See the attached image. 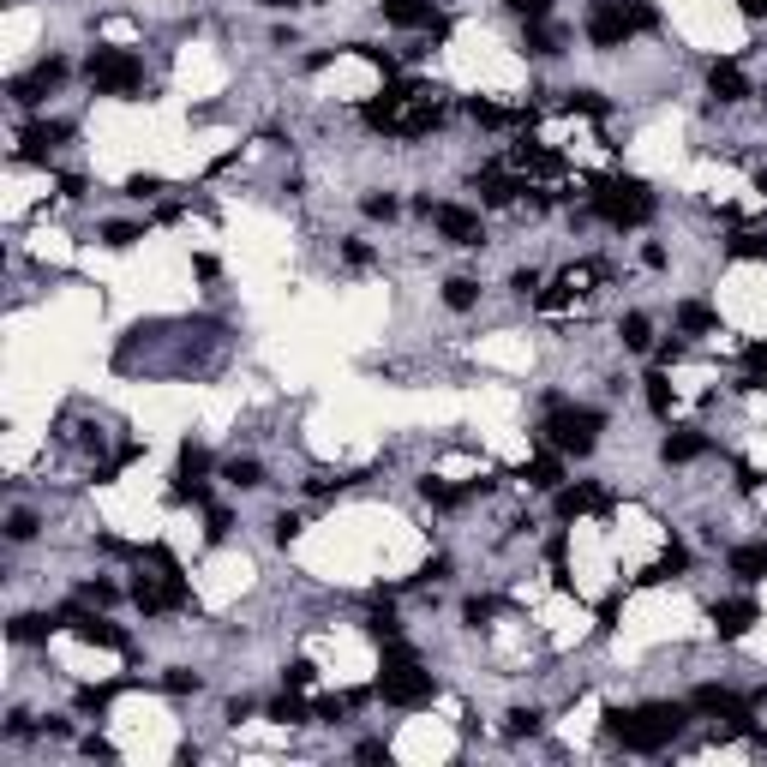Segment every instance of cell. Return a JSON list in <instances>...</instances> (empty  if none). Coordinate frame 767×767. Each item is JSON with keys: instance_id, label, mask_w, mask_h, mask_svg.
<instances>
[{"instance_id": "6da1fadb", "label": "cell", "mask_w": 767, "mask_h": 767, "mask_svg": "<svg viewBox=\"0 0 767 767\" xmlns=\"http://www.w3.org/2000/svg\"><path fill=\"white\" fill-rule=\"evenodd\" d=\"M690 726V702H648V708H606V738L636 750V756H654L666 750L678 732Z\"/></svg>"}, {"instance_id": "7a4b0ae2", "label": "cell", "mask_w": 767, "mask_h": 767, "mask_svg": "<svg viewBox=\"0 0 767 767\" xmlns=\"http://www.w3.org/2000/svg\"><path fill=\"white\" fill-rule=\"evenodd\" d=\"M378 696H384L390 708H432V696H438L432 672L420 666V654H414L402 636L384 642V678H378Z\"/></svg>"}, {"instance_id": "3957f363", "label": "cell", "mask_w": 767, "mask_h": 767, "mask_svg": "<svg viewBox=\"0 0 767 767\" xmlns=\"http://www.w3.org/2000/svg\"><path fill=\"white\" fill-rule=\"evenodd\" d=\"M636 30H660V12L648 0H594L588 6V42L594 48H624Z\"/></svg>"}, {"instance_id": "277c9868", "label": "cell", "mask_w": 767, "mask_h": 767, "mask_svg": "<svg viewBox=\"0 0 767 767\" xmlns=\"http://www.w3.org/2000/svg\"><path fill=\"white\" fill-rule=\"evenodd\" d=\"M594 216L612 222V228H642L654 216V192L642 180H624V174H600L594 180Z\"/></svg>"}, {"instance_id": "5b68a950", "label": "cell", "mask_w": 767, "mask_h": 767, "mask_svg": "<svg viewBox=\"0 0 767 767\" xmlns=\"http://www.w3.org/2000/svg\"><path fill=\"white\" fill-rule=\"evenodd\" d=\"M600 426H606L600 408H552L546 426H540V438H546L558 456H588V450L600 444Z\"/></svg>"}, {"instance_id": "8992f818", "label": "cell", "mask_w": 767, "mask_h": 767, "mask_svg": "<svg viewBox=\"0 0 767 767\" xmlns=\"http://www.w3.org/2000/svg\"><path fill=\"white\" fill-rule=\"evenodd\" d=\"M90 90L96 96H132L138 84H144V60L132 54V48H114V42H102V48H90Z\"/></svg>"}, {"instance_id": "52a82bcc", "label": "cell", "mask_w": 767, "mask_h": 767, "mask_svg": "<svg viewBox=\"0 0 767 767\" xmlns=\"http://www.w3.org/2000/svg\"><path fill=\"white\" fill-rule=\"evenodd\" d=\"M420 210L438 222V234H444L450 246H480V240H486L480 210H462V204H432V198H420Z\"/></svg>"}, {"instance_id": "ba28073f", "label": "cell", "mask_w": 767, "mask_h": 767, "mask_svg": "<svg viewBox=\"0 0 767 767\" xmlns=\"http://www.w3.org/2000/svg\"><path fill=\"white\" fill-rule=\"evenodd\" d=\"M60 618H66V630H72L78 642H90V648H114V654H132V636H126V630H114L108 618L84 612V600H78V606H66Z\"/></svg>"}, {"instance_id": "9c48e42d", "label": "cell", "mask_w": 767, "mask_h": 767, "mask_svg": "<svg viewBox=\"0 0 767 767\" xmlns=\"http://www.w3.org/2000/svg\"><path fill=\"white\" fill-rule=\"evenodd\" d=\"M60 78H66V60H60V54H48V60H36L24 78H12V102H24V108H30V102H42Z\"/></svg>"}, {"instance_id": "30bf717a", "label": "cell", "mask_w": 767, "mask_h": 767, "mask_svg": "<svg viewBox=\"0 0 767 767\" xmlns=\"http://www.w3.org/2000/svg\"><path fill=\"white\" fill-rule=\"evenodd\" d=\"M378 6H384V18H390V24H402V30L450 36V18H438V12H432V0H378Z\"/></svg>"}, {"instance_id": "8fae6325", "label": "cell", "mask_w": 767, "mask_h": 767, "mask_svg": "<svg viewBox=\"0 0 767 767\" xmlns=\"http://www.w3.org/2000/svg\"><path fill=\"white\" fill-rule=\"evenodd\" d=\"M690 714H714V720H738V726H750V708H744L732 690H720V684H702V690L690 696Z\"/></svg>"}, {"instance_id": "7c38bea8", "label": "cell", "mask_w": 767, "mask_h": 767, "mask_svg": "<svg viewBox=\"0 0 767 767\" xmlns=\"http://www.w3.org/2000/svg\"><path fill=\"white\" fill-rule=\"evenodd\" d=\"M504 162H510L516 174H564V168H570L558 150H546V144H534V138H522V144H516Z\"/></svg>"}, {"instance_id": "4fadbf2b", "label": "cell", "mask_w": 767, "mask_h": 767, "mask_svg": "<svg viewBox=\"0 0 767 767\" xmlns=\"http://www.w3.org/2000/svg\"><path fill=\"white\" fill-rule=\"evenodd\" d=\"M516 192H528V180H522L510 162L480 168V198H486V204H516Z\"/></svg>"}, {"instance_id": "5bb4252c", "label": "cell", "mask_w": 767, "mask_h": 767, "mask_svg": "<svg viewBox=\"0 0 767 767\" xmlns=\"http://www.w3.org/2000/svg\"><path fill=\"white\" fill-rule=\"evenodd\" d=\"M756 624H762V606H756V600H726V606H714V630H720L726 642L750 636Z\"/></svg>"}, {"instance_id": "9a60e30c", "label": "cell", "mask_w": 767, "mask_h": 767, "mask_svg": "<svg viewBox=\"0 0 767 767\" xmlns=\"http://www.w3.org/2000/svg\"><path fill=\"white\" fill-rule=\"evenodd\" d=\"M552 498H558V516H564V522H576V516H588V510H606V504H612L600 486H558Z\"/></svg>"}, {"instance_id": "2e32d148", "label": "cell", "mask_w": 767, "mask_h": 767, "mask_svg": "<svg viewBox=\"0 0 767 767\" xmlns=\"http://www.w3.org/2000/svg\"><path fill=\"white\" fill-rule=\"evenodd\" d=\"M708 84H714L720 102H750V78H744L732 60H714V66H708Z\"/></svg>"}, {"instance_id": "e0dca14e", "label": "cell", "mask_w": 767, "mask_h": 767, "mask_svg": "<svg viewBox=\"0 0 767 767\" xmlns=\"http://www.w3.org/2000/svg\"><path fill=\"white\" fill-rule=\"evenodd\" d=\"M726 564H732V576H738V582H767V540H756V546H738Z\"/></svg>"}, {"instance_id": "ac0fdd59", "label": "cell", "mask_w": 767, "mask_h": 767, "mask_svg": "<svg viewBox=\"0 0 767 767\" xmlns=\"http://www.w3.org/2000/svg\"><path fill=\"white\" fill-rule=\"evenodd\" d=\"M60 138H72L66 120H36V126H24V156H42V150H54Z\"/></svg>"}, {"instance_id": "d6986e66", "label": "cell", "mask_w": 767, "mask_h": 767, "mask_svg": "<svg viewBox=\"0 0 767 767\" xmlns=\"http://www.w3.org/2000/svg\"><path fill=\"white\" fill-rule=\"evenodd\" d=\"M522 54H534V60L558 54V30H552L546 18H528V30H522Z\"/></svg>"}, {"instance_id": "ffe728a7", "label": "cell", "mask_w": 767, "mask_h": 767, "mask_svg": "<svg viewBox=\"0 0 767 767\" xmlns=\"http://www.w3.org/2000/svg\"><path fill=\"white\" fill-rule=\"evenodd\" d=\"M660 456H666V462H696V456H708V438H702V432H672V438L660 444Z\"/></svg>"}, {"instance_id": "44dd1931", "label": "cell", "mask_w": 767, "mask_h": 767, "mask_svg": "<svg viewBox=\"0 0 767 767\" xmlns=\"http://www.w3.org/2000/svg\"><path fill=\"white\" fill-rule=\"evenodd\" d=\"M522 480L540 486V492H558V486H564V462H558V456H534V462L522 468Z\"/></svg>"}, {"instance_id": "7402d4cb", "label": "cell", "mask_w": 767, "mask_h": 767, "mask_svg": "<svg viewBox=\"0 0 767 767\" xmlns=\"http://www.w3.org/2000/svg\"><path fill=\"white\" fill-rule=\"evenodd\" d=\"M678 330H690V336H708V330H720V318H714V306H702V300H684V306H678Z\"/></svg>"}, {"instance_id": "603a6c76", "label": "cell", "mask_w": 767, "mask_h": 767, "mask_svg": "<svg viewBox=\"0 0 767 767\" xmlns=\"http://www.w3.org/2000/svg\"><path fill=\"white\" fill-rule=\"evenodd\" d=\"M564 108H570V114H588V120H606V114H612V102H606L600 90H570Z\"/></svg>"}, {"instance_id": "cb8c5ba5", "label": "cell", "mask_w": 767, "mask_h": 767, "mask_svg": "<svg viewBox=\"0 0 767 767\" xmlns=\"http://www.w3.org/2000/svg\"><path fill=\"white\" fill-rule=\"evenodd\" d=\"M474 300H480V282H468V276H450V282H444V306H450V312H468Z\"/></svg>"}, {"instance_id": "d4e9b609", "label": "cell", "mask_w": 767, "mask_h": 767, "mask_svg": "<svg viewBox=\"0 0 767 767\" xmlns=\"http://www.w3.org/2000/svg\"><path fill=\"white\" fill-rule=\"evenodd\" d=\"M642 384H648V408H654L660 420H672V384H666V372H648Z\"/></svg>"}, {"instance_id": "484cf974", "label": "cell", "mask_w": 767, "mask_h": 767, "mask_svg": "<svg viewBox=\"0 0 767 767\" xmlns=\"http://www.w3.org/2000/svg\"><path fill=\"white\" fill-rule=\"evenodd\" d=\"M222 474H228V480H234V486H240V492H252V486H264V468H258V462H252V456H234V462H228V468H222Z\"/></svg>"}, {"instance_id": "4316f807", "label": "cell", "mask_w": 767, "mask_h": 767, "mask_svg": "<svg viewBox=\"0 0 767 767\" xmlns=\"http://www.w3.org/2000/svg\"><path fill=\"white\" fill-rule=\"evenodd\" d=\"M420 492H426V504H438V510L468 504V492H462V486H444V480H420Z\"/></svg>"}, {"instance_id": "83f0119b", "label": "cell", "mask_w": 767, "mask_h": 767, "mask_svg": "<svg viewBox=\"0 0 767 767\" xmlns=\"http://www.w3.org/2000/svg\"><path fill=\"white\" fill-rule=\"evenodd\" d=\"M684 564H690V558H684V546H672V552H666L660 564H648V570H642V582H648V588H654V582H672V576H678Z\"/></svg>"}, {"instance_id": "f1b7e54d", "label": "cell", "mask_w": 767, "mask_h": 767, "mask_svg": "<svg viewBox=\"0 0 767 767\" xmlns=\"http://www.w3.org/2000/svg\"><path fill=\"white\" fill-rule=\"evenodd\" d=\"M120 690H126V684H90V690H78V708H84V714H102Z\"/></svg>"}, {"instance_id": "f546056e", "label": "cell", "mask_w": 767, "mask_h": 767, "mask_svg": "<svg viewBox=\"0 0 767 767\" xmlns=\"http://www.w3.org/2000/svg\"><path fill=\"white\" fill-rule=\"evenodd\" d=\"M648 342H654V324H648L642 312H630V318H624V348H636V354H642Z\"/></svg>"}, {"instance_id": "4dcf8cb0", "label": "cell", "mask_w": 767, "mask_h": 767, "mask_svg": "<svg viewBox=\"0 0 767 767\" xmlns=\"http://www.w3.org/2000/svg\"><path fill=\"white\" fill-rule=\"evenodd\" d=\"M204 474H210V456H204L198 444H186V450H180V474H174V480H204Z\"/></svg>"}, {"instance_id": "1f68e13d", "label": "cell", "mask_w": 767, "mask_h": 767, "mask_svg": "<svg viewBox=\"0 0 767 767\" xmlns=\"http://www.w3.org/2000/svg\"><path fill=\"white\" fill-rule=\"evenodd\" d=\"M306 714H312V708H306L300 696H282V702H270V720H282V726H300Z\"/></svg>"}, {"instance_id": "d6a6232c", "label": "cell", "mask_w": 767, "mask_h": 767, "mask_svg": "<svg viewBox=\"0 0 767 767\" xmlns=\"http://www.w3.org/2000/svg\"><path fill=\"white\" fill-rule=\"evenodd\" d=\"M540 726H546V714H534V708H516L510 714V738H534Z\"/></svg>"}, {"instance_id": "836d02e7", "label": "cell", "mask_w": 767, "mask_h": 767, "mask_svg": "<svg viewBox=\"0 0 767 767\" xmlns=\"http://www.w3.org/2000/svg\"><path fill=\"white\" fill-rule=\"evenodd\" d=\"M102 240H108L114 252H126V246H132V240H144V234H138L132 222H108V228H102Z\"/></svg>"}, {"instance_id": "e575fe53", "label": "cell", "mask_w": 767, "mask_h": 767, "mask_svg": "<svg viewBox=\"0 0 767 767\" xmlns=\"http://www.w3.org/2000/svg\"><path fill=\"white\" fill-rule=\"evenodd\" d=\"M732 258H767L762 234H732Z\"/></svg>"}, {"instance_id": "d590c367", "label": "cell", "mask_w": 767, "mask_h": 767, "mask_svg": "<svg viewBox=\"0 0 767 767\" xmlns=\"http://www.w3.org/2000/svg\"><path fill=\"white\" fill-rule=\"evenodd\" d=\"M354 54H360V60H372V66H378V72H384V78H390V72H396V60H390V54H384V48H372V42H354Z\"/></svg>"}, {"instance_id": "8d00e7d4", "label": "cell", "mask_w": 767, "mask_h": 767, "mask_svg": "<svg viewBox=\"0 0 767 767\" xmlns=\"http://www.w3.org/2000/svg\"><path fill=\"white\" fill-rule=\"evenodd\" d=\"M126 192H132V198H156V192H162V180H156V174H132V180H126Z\"/></svg>"}, {"instance_id": "74e56055", "label": "cell", "mask_w": 767, "mask_h": 767, "mask_svg": "<svg viewBox=\"0 0 767 767\" xmlns=\"http://www.w3.org/2000/svg\"><path fill=\"white\" fill-rule=\"evenodd\" d=\"M366 216L390 222V216H396V198H390V192H372V198H366Z\"/></svg>"}, {"instance_id": "f35d334b", "label": "cell", "mask_w": 767, "mask_h": 767, "mask_svg": "<svg viewBox=\"0 0 767 767\" xmlns=\"http://www.w3.org/2000/svg\"><path fill=\"white\" fill-rule=\"evenodd\" d=\"M78 600H84V606H108V600H114V588H108V582H84V588H78Z\"/></svg>"}, {"instance_id": "ab89813d", "label": "cell", "mask_w": 767, "mask_h": 767, "mask_svg": "<svg viewBox=\"0 0 767 767\" xmlns=\"http://www.w3.org/2000/svg\"><path fill=\"white\" fill-rule=\"evenodd\" d=\"M162 684H168V690H174V696H186V690H198V672H180V666H174V672H168V678H162Z\"/></svg>"}, {"instance_id": "60d3db41", "label": "cell", "mask_w": 767, "mask_h": 767, "mask_svg": "<svg viewBox=\"0 0 767 767\" xmlns=\"http://www.w3.org/2000/svg\"><path fill=\"white\" fill-rule=\"evenodd\" d=\"M510 12H522V18H546L552 12V0H504Z\"/></svg>"}, {"instance_id": "b9f144b4", "label": "cell", "mask_w": 767, "mask_h": 767, "mask_svg": "<svg viewBox=\"0 0 767 767\" xmlns=\"http://www.w3.org/2000/svg\"><path fill=\"white\" fill-rule=\"evenodd\" d=\"M228 528H234L228 510H210V540H228Z\"/></svg>"}, {"instance_id": "7bdbcfd3", "label": "cell", "mask_w": 767, "mask_h": 767, "mask_svg": "<svg viewBox=\"0 0 767 767\" xmlns=\"http://www.w3.org/2000/svg\"><path fill=\"white\" fill-rule=\"evenodd\" d=\"M444 576H450V558H432V564L420 570V582H444Z\"/></svg>"}, {"instance_id": "ee69618b", "label": "cell", "mask_w": 767, "mask_h": 767, "mask_svg": "<svg viewBox=\"0 0 767 767\" xmlns=\"http://www.w3.org/2000/svg\"><path fill=\"white\" fill-rule=\"evenodd\" d=\"M486 618H492V600H468V624H474V630H480V624H486Z\"/></svg>"}, {"instance_id": "f6af8a7d", "label": "cell", "mask_w": 767, "mask_h": 767, "mask_svg": "<svg viewBox=\"0 0 767 767\" xmlns=\"http://www.w3.org/2000/svg\"><path fill=\"white\" fill-rule=\"evenodd\" d=\"M306 684H312V666H306V660H300V666H288V690H306Z\"/></svg>"}, {"instance_id": "bcb514c9", "label": "cell", "mask_w": 767, "mask_h": 767, "mask_svg": "<svg viewBox=\"0 0 767 767\" xmlns=\"http://www.w3.org/2000/svg\"><path fill=\"white\" fill-rule=\"evenodd\" d=\"M294 534H300V522H294V516H276V540H282V546H288V540H294Z\"/></svg>"}, {"instance_id": "7dc6e473", "label": "cell", "mask_w": 767, "mask_h": 767, "mask_svg": "<svg viewBox=\"0 0 767 767\" xmlns=\"http://www.w3.org/2000/svg\"><path fill=\"white\" fill-rule=\"evenodd\" d=\"M84 756H102V762H114V744H102V738H84Z\"/></svg>"}, {"instance_id": "c3c4849f", "label": "cell", "mask_w": 767, "mask_h": 767, "mask_svg": "<svg viewBox=\"0 0 767 767\" xmlns=\"http://www.w3.org/2000/svg\"><path fill=\"white\" fill-rule=\"evenodd\" d=\"M738 12L744 18H767V0H738Z\"/></svg>"}, {"instance_id": "681fc988", "label": "cell", "mask_w": 767, "mask_h": 767, "mask_svg": "<svg viewBox=\"0 0 767 767\" xmlns=\"http://www.w3.org/2000/svg\"><path fill=\"white\" fill-rule=\"evenodd\" d=\"M756 192H762V198H767V174H756Z\"/></svg>"}, {"instance_id": "f907efd6", "label": "cell", "mask_w": 767, "mask_h": 767, "mask_svg": "<svg viewBox=\"0 0 767 767\" xmlns=\"http://www.w3.org/2000/svg\"><path fill=\"white\" fill-rule=\"evenodd\" d=\"M258 6H288V0H258Z\"/></svg>"}]
</instances>
